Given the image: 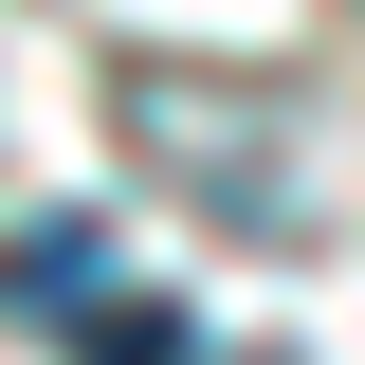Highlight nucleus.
<instances>
[{
  "label": "nucleus",
  "instance_id": "f257e3e1",
  "mask_svg": "<svg viewBox=\"0 0 365 365\" xmlns=\"http://www.w3.org/2000/svg\"><path fill=\"white\" fill-rule=\"evenodd\" d=\"M110 128L201 201L220 237H292V110L274 91H220V73H128L110 91Z\"/></svg>",
  "mask_w": 365,
  "mask_h": 365
},
{
  "label": "nucleus",
  "instance_id": "f03ea898",
  "mask_svg": "<svg viewBox=\"0 0 365 365\" xmlns=\"http://www.w3.org/2000/svg\"><path fill=\"white\" fill-rule=\"evenodd\" d=\"M91 292H110V237H91V220L0 237V311H91Z\"/></svg>",
  "mask_w": 365,
  "mask_h": 365
},
{
  "label": "nucleus",
  "instance_id": "7ed1b4c3",
  "mask_svg": "<svg viewBox=\"0 0 365 365\" xmlns=\"http://www.w3.org/2000/svg\"><path fill=\"white\" fill-rule=\"evenodd\" d=\"M73 365H201V311H182V292H91Z\"/></svg>",
  "mask_w": 365,
  "mask_h": 365
}]
</instances>
